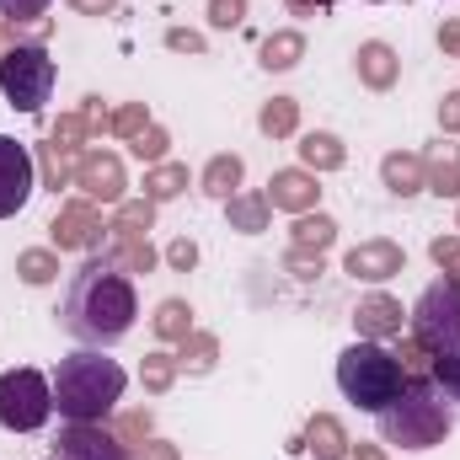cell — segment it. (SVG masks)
<instances>
[{
	"instance_id": "18",
	"label": "cell",
	"mask_w": 460,
	"mask_h": 460,
	"mask_svg": "<svg viewBox=\"0 0 460 460\" xmlns=\"http://www.w3.org/2000/svg\"><path fill=\"white\" fill-rule=\"evenodd\" d=\"M295 150H300V166L316 172V177H322V172H343L348 166V145L332 134V128H311V134H300Z\"/></svg>"
},
{
	"instance_id": "9",
	"label": "cell",
	"mask_w": 460,
	"mask_h": 460,
	"mask_svg": "<svg viewBox=\"0 0 460 460\" xmlns=\"http://www.w3.org/2000/svg\"><path fill=\"white\" fill-rule=\"evenodd\" d=\"M49 235H54V252H97L108 226H102V209L92 199H70V204H59Z\"/></svg>"
},
{
	"instance_id": "3",
	"label": "cell",
	"mask_w": 460,
	"mask_h": 460,
	"mask_svg": "<svg viewBox=\"0 0 460 460\" xmlns=\"http://www.w3.org/2000/svg\"><path fill=\"white\" fill-rule=\"evenodd\" d=\"M375 429L396 450H434L456 429V402H445V391L434 380H407L402 396L375 412Z\"/></svg>"
},
{
	"instance_id": "45",
	"label": "cell",
	"mask_w": 460,
	"mask_h": 460,
	"mask_svg": "<svg viewBox=\"0 0 460 460\" xmlns=\"http://www.w3.org/2000/svg\"><path fill=\"white\" fill-rule=\"evenodd\" d=\"M49 11V0H0V16L5 22H38Z\"/></svg>"
},
{
	"instance_id": "39",
	"label": "cell",
	"mask_w": 460,
	"mask_h": 460,
	"mask_svg": "<svg viewBox=\"0 0 460 460\" xmlns=\"http://www.w3.org/2000/svg\"><path fill=\"white\" fill-rule=\"evenodd\" d=\"M396 358H402V369H407V380H429V364H434V353L418 343L412 332L402 338V348H396Z\"/></svg>"
},
{
	"instance_id": "24",
	"label": "cell",
	"mask_w": 460,
	"mask_h": 460,
	"mask_svg": "<svg viewBox=\"0 0 460 460\" xmlns=\"http://www.w3.org/2000/svg\"><path fill=\"white\" fill-rule=\"evenodd\" d=\"M332 241H338V220H332V215H322V209L295 215L289 246H300V252H332Z\"/></svg>"
},
{
	"instance_id": "43",
	"label": "cell",
	"mask_w": 460,
	"mask_h": 460,
	"mask_svg": "<svg viewBox=\"0 0 460 460\" xmlns=\"http://www.w3.org/2000/svg\"><path fill=\"white\" fill-rule=\"evenodd\" d=\"M166 49H172V54H204L209 43H204V32H193V27H166Z\"/></svg>"
},
{
	"instance_id": "36",
	"label": "cell",
	"mask_w": 460,
	"mask_h": 460,
	"mask_svg": "<svg viewBox=\"0 0 460 460\" xmlns=\"http://www.w3.org/2000/svg\"><path fill=\"white\" fill-rule=\"evenodd\" d=\"M128 150H134V155H139L145 166H161V161L172 155V134H166L161 123H150L145 134H134V139H128Z\"/></svg>"
},
{
	"instance_id": "44",
	"label": "cell",
	"mask_w": 460,
	"mask_h": 460,
	"mask_svg": "<svg viewBox=\"0 0 460 460\" xmlns=\"http://www.w3.org/2000/svg\"><path fill=\"white\" fill-rule=\"evenodd\" d=\"M75 113H81L86 123H92V134H113V108H108L102 97H86V102H81Z\"/></svg>"
},
{
	"instance_id": "37",
	"label": "cell",
	"mask_w": 460,
	"mask_h": 460,
	"mask_svg": "<svg viewBox=\"0 0 460 460\" xmlns=\"http://www.w3.org/2000/svg\"><path fill=\"white\" fill-rule=\"evenodd\" d=\"M284 273H295L300 284H316V279L327 273V252H300V246H289V252H284Z\"/></svg>"
},
{
	"instance_id": "35",
	"label": "cell",
	"mask_w": 460,
	"mask_h": 460,
	"mask_svg": "<svg viewBox=\"0 0 460 460\" xmlns=\"http://www.w3.org/2000/svg\"><path fill=\"white\" fill-rule=\"evenodd\" d=\"M49 139H54V145H65V150H75V155H86V145H92L97 134H92V123H86L81 113H59V123H54V134H49Z\"/></svg>"
},
{
	"instance_id": "48",
	"label": "cell",
	"mask_w": 460,
	"mask_h": 460,
	"mask_svg": "<svg viewBox=\"0 0 460 460\" xmlns=\"http://www.w3.org/2000/svg\"><path fill=\"white\" fill-rule=\"evenodd\" d=\"M439 54H450V59L460 54V16H456V22H445V27H439Z\"/></svg>"
},
{
	"instance_id": "42",
	"label": "cell",
	"mask_w": 460,
	"mask_h": 460,
	"mask_svg": "<svg viewBox=\"0 0 460 460\" xmlns=\"http://www.w3.org/2000/svg\"><path fill=\"white\" fill-rule=\"evenodd\" d=\"M161 257H166V268H177V273H193V268H199V246H193L188 235L166 241V252H161Z\"/></svg>"
},
{
	"instance_id": "46",
	"label": "cell",
	"mask_w": 460,
	"mask_h": 460,
	"mask_svg": "<svg viewBox=\"0 0 460 460\" xmlns=\"http://www.w3.org/2000/svg\"><path fill=\"white\" fill-rule=\"evenodd\" d=\"M128 460H182V456H177V445H172V439H155V434H150L145 445H134V450H128Z\"/></svg>"
},
{
	"instance_id": "25",
	"label": "cell",
	"mask_w": 460,
	"mask_h": 460,
	"mask_svg": "<svg viewBox=\"0 0 460 460\" xmlns=\"http://www.w3.org/2000/svg\"><path fill=\"white\" fill-rule=\"evenodd\" d=\"M182 193H188V166H182V161H161V166L145 172V193H139V199H150L155 209L172 204V199H182Z\"/></svg>"
},
{
	"instance_id": "19",
	"label": "cell",
	"mask_w": 460,
	"mask_h": 460,
	"mask_svg": "<svg viewBox=\"0 0 460 460\" xmlns=\"http://www.w3.org/2000/svg\"><path fill=\"white\" fill-rule=\"evenodd\" d=\"M300 445H305L316 460H343L348 450H353V439H348L343 418H332V412H311V423H305Z\"/></svg>"
},
{
	"instance_id": "28",
	"label": "cell",
	"mask_w": 460,
	"mask_h": 460,
	"mask_svg": "<svg viewBox=\"0 0 460 460\" xmlns=\"http://www.w3.org/2000/svg\"><path fill=\"white\" fill-rule=\"evenodd\" d=\"M75 150H65V145H38V166H43V188L49 193H59V188H75Z\"/></svg>"
},
{
	"instance_id": "22",
	"label": "cell",
	"mask_w": 460,
	"mask_h": 460,
	"mask_svg": "<svg viewBox=\"0 0 460 460\" xmlns=\"http://www.w3.org/2000/svg\"><path fill=\"white\" fill-rule=\"evenodd\" d=\"M241 177H246V161L235 155V150H220V155H209V166H204V177H199V188L209 193V199H235L241 193Z\"/></svg>"
},
{
	"instance_id": "38",
	"label": "cell",
	"mask_w": 460,
	"mask_h": 460,
	"mask_svg": "<svg viewBox=\"0 0 460 460\" xmlns=\"http://www.w3.org/2000/svg\"><path fill=\"white\" fill-rule=\"evenodd\" d=\"M429 257H434V268H439L450 284H460V235H434V241H429Z\"/></svg>"
},
{
	"instance_id": "6",
	"label": "cell",
	"mask_w": 460,
	"mask_h": 460,
	"mask_svg": "<svg viewBox=\"0 0 460 460\" xmlns=\"http://www.w3.org/2000/svg\"><path fill=\"white\" fill-rule=\"evenodd\" d=\"M54 418V380L32 364H16L0 375V429L11 434H38Z\"/></svg>"
},
{
	"instance_id": "52",
	"label": "cell",
	"mask_w": 460,
	"mask_h": 460,
	"mask_svg": "<svg viewBox=\"0 0 460 460\" xmlns=\"http://www.w3.org/2000/svg\"><path fill=\"white\" fill-rule=\"evenodd\" d=\"M456 230H460V220H456Z\"/></svg>"
},
{
	"instance_id": "23",
	"label": "cell",
	"mask_w": 460,
	"mask_h": 460,
	"mask_svg": "<svg viewBox=\"0 0 460 460\" xmlns=\"http://www.w3.org/2000/svg\"><path fill=\"white\" fill-rule=\"evenodd\" d=\"M215 364H220V338L215 332H188L182 343H177V369L182 375H215Z\"/></svg>"
},
{
	"instance_id": "12",
	"label": "cell",
	"mask_w": 460,
	"mask_h": 460,
	"mask_svg": "<svg viewBox=\"0 0 460 460\" xmlns=\"http://www.w3.org/2000/svg\"><path fill=\"white\" fill-rule=\"evenodd\" d=\"M75 188H81V199H92V204H123V188H128L123 161H118L113 150H86V155L75 161Z\"/></svg>"
},
{
	"instance_id": "17",
	"label": "cell",
	"mask_w": 460,
	"mask_h": 460,
	"mask_svg": "<svg viewBox=\"0 0 460 460\" xmlns=\"http://www.w3.org/2000/svg\"><path fill=\"white\" fill-rule=\"evenodd\" d=\"M380 182H385V193H396V199H418V193H429L423 155H412V150H391V155H380Z\"/></svg>"
},
{
	"instance_id": "29",
	"label": "cell",
	"mask_w": 460,
	"mask_h": 460,
	"mask_svg": "<svg viewBox=\"0 0 460 460\" xmlns=\"http://www.w3.org/2000/svg\"><path fill=\"white\" fill-rule=\"evenodd\" d=\"M257 128H262L268 139L300 134V102H295V97H268V102L257 108Z\"/></svg>"
},
{
	"instance_id": "40",
	"label": "cell",
	"mask_w": 460,
	"mask_h": 460,
	"mask_svg": "<svg viewBox=\"0 0 460 460\" xmlns=\"http://www.w3.org/2000/svg\"><path fill=\"white\" fill-rule=\"evenodd\" d=\"M150 128V108L145 102H123V108H113V134L118 139H134V134H145Z\"/></svg>"
},
{
	"instance_id": "30",
	"label": "cell",
	"mask_w": 460,
	"mask_h": 460,
	"mask_svg": "<svg viewBox=\"0 0 460 460\" xmlns=\"http://www.w3.org/2000/svg\"><path fill=\"white\" fill-rule=\"evenodd\" d=\"M16 279L32 284V289L54 284V279H59V252H54V246H27V252H16Z\"/></svg>"
},
{
	"instance_id": "33",
	"label": "cell",
	"mask_w": 460,
	"mask_h": 460,
	"mask_svg": "<svg viewBox=\"0 0 460 460\" xmlns=\"http://www.w3.org/2000/svg\"><path fill=\"white\" fill-rule=\"evenodd\" d=\"M429 380L445 391V402H460V343L445 348V353H434V364H429Z\"/></svg>"
},
{
	"instance_id": "1",
	"label": "cell",
	"mask_w": 460,
	"mask_h": 460,
	"mask_svg": "<svg viewBox=\"0 0 460 460\" xmlns=\"http://www.w3.org/2000/svg\"><path fill=\"white\" fill-rule=\"evenodd\" d=\"M134 316H139V295H134L128 273H118L113 262L86 257L70 273L65 300H59V327L81 348H108L118 338H128Z\"/></svg>"
},
{
	"instance_id": "41",
	"label": "cell",
	"mask_w": 460,
	"mask_h": 460,
	"mask_svg": "<svg viewBox=\"0 0 460 460\" xmlns=\"http://www.w3.org/2000/svg\"><path fill=\"white\" fill-rule=\"evenodd\" d=\"M246 5H252V0H209V27H220V32L241 27V22H246Z\"/></svg>"
},
{
	"instance_id": "27",
	"label": "cell",
	"mask_w": 460,
	"mask_h": 460,
	"mask_svg": "<svg viewBox=\"0 0 460 460\" xmlns=\"http://www.w3.org/2000/svg\"><path fill=\"white\" fill-rule=\"evenodd\" d=\"M150 332H155L161 343H182V338L193 332V305L177 300V295H166V300L155 305V316H150Z\"/></svg>"
},
{
	"instance_id": "32",
	"label": "cell",
	"mask_w": 460,
	"mask_h": 460,
	"mask_svg": "<svg viewBox=\"0 0 460 460\" xmlns=\"http://www.w3.org/2000/svg\"><path fill=\"white\" fill-rule=\"evenodd\" d=\"M177 353H166V348H155V353H145V364H139V385L150 391V396H166L172 385H177Z\"/></svg>"
},
{
	"instance_id": "20",
	"label": "cell",
	"mask_w": 460,
	"mask_h": 460,
	"mask_svg": "<svg viewBox=\"0 0 460 460\" xmlns=\"http://www.w3.org/2000/svg\"><path fill=\"white\" fill-rule=\"evenodd\" d=\"M300 59H305V32H300V27H279V32H268L262 49H257V65H262L268 75H284V70H295Z\"/></svg>"
},
{
	"instance_id": "13",
	"label": "cell",
	"mask_w": 460,
	"mask_h": 460,
	"mask_svg": "<svg viewBox=\"0 0 460 460\" xmlns=\"http://www.w3.org/2000/svg\"><path fill=\"white\" fill-rule=\"evenodd\" d=\"M268 209H284V215H311L316 204H322V182H316V172H305V166H284V172H273L268 177Z\"/></svg>"
},
{
	"instance_id": "31",
	"label": "cell",
	"mask_w": 460,
	"mask_h": 460,
	"mask_svg": "<svg viewBox=\"0 0 460 460\" xmlns=\"http://www.w3.org/2000/svg\"><path fill=\"white\" fill-rule=\"evenodd\" d=\"M150 230H155V204L150 199H123V204H113L108 235H150Z\"/></svg>"
},
{
	"instance_id": "11",
	"label": "cell",
	"mask_w": 460,
	"mask_h": 460,
	"mask_svg": "<svg viewBox=\"0 0 460 460\" xmlns=\"http://www.w3.org/2000/svg\"><path fill=\"white\" fill-rule=\"evenodd\" d=\"M402 268H407V252L391 235H369V241L348 246V257H343V273L358 279V284H391Z\"/></svg>"
},
{
	"instance_id": "26",
	"label": "cell",
	"mask_w": 460,
	"mask_h": 460,
	"mask_svg": "<svg viewBox=\"0 0 460 460\" xmlns=\"http://www.w3.org/2000/svg\"><path fill=\"white\" fill-rule=\"evenodd\" d=\"M226 220H230V230H241V235H262L268 220H273V209H268L262 193H235V199H226Z\"/></svg>"
},
{
	"instance_id": "47",
	"label": "cell",
	"mask_w": 460,
	"mask_h": 460,
	"mask_svg": "<svg viewBox=\"0 0 460 460\" xmlns=\"http://www.w3.org/2000/svg\"><path fill=\"white\" fill-rule=\"evenodd\" d=\"M439 134H450V139L460 134V92H445L439 97Z\"/></svg>"
},
{
	"instance_id": "49",
	"label": "cell",
	"mask_w": 460,
	"mask_h": 460,
	"mask_svg": "<svg viewBox=\"0 0 460 460\" xmlns=\"http://www.w3.org/2000/svg\"><path fill=\"white\" fill-rule=\"evenodd\" d=\"M81 16H108V11H118V0H70Z\"/></svg>"
},
{
	"instance_id": "16",
	"label": "cell",
	"mask_w": 460,
	"mask_h": 460,
	"mask_svg": "<svg viewBox=\"0 0 460 460\" xmlns=\"http://www.w3.org/2000/svg\"><path fill=\"white\" fill-rule=\"evenodd\" d=\"M423 177H429V193L434 199H460V145L450 134H439L423 150Z\"/></svg>"
},
{
	"instance_id": "34",
	"label": "cell",
	"mask_w": 460,
	"mask_h": 460,
	"mask_svg": "<svg viewBox=\"0 0 460 460\" xmlns=\"http://www.w3.org/2000/svg\"><path fill=\"white\" fill-rule=\"evenodd\" d=\"M113 434L134 450V445H145L150 434H155V418H150V407H128V412H118L113 418Z\"/></svg>"
},
{
	"instance_id": "5",
	"label": "cell",
	"mask_w": 460,
	"mask_h": 460,
	"mask_svg": "<svg viewBox=\"0 0 460 460\" xmlns=\"http://www.w3.org/2000/svg\"><path fill=\"white\" fill-rule=\"evenodd\" d=\"M54 59L43 43H11L0 54V92L16 113H38L49 97H54Z\"/></svg>"
},
{
	"instance_id": "7",
	"label": "cell",
	"mask_w": 460,
	"mask_h": 460,
	"mask_svg": "<svg viewBox=\"0 0 460 460\" xmlns=\"http://www.w3.org/2000/svg\"><path fill=\"white\" fill-rule=\"evenodd\" d=\"M407 322H412V338L429 348V353L456 348L460 343V284L434 279V284L418 295V305L407 311Z\"/></svg>"
},
{
	"instance_id": "4",
	"label": "cell",
	"mask_w": 460,
	"mask_h": 460,
	"mask_svg": "<svg viewBox=\"0 0 460 460\" xmlns=\"http://www.w3.org/2000/svg\"><path fill=\"white\" fill-rule=\"evenodd\" d=\"M402 385H407V369H402V358H396L391 348L358 338L353 348L338 353V391H343L358 412L391 407V402L402 396Z\"/></svg>"
},
{
	"instance_id": "51",
	"label": "cell",
	"mask_w": 460,
	"mask_h": 460,
	"mask_svg": "<svg viewBox=\"0 0 460 460\" xmlns=\"http://www.w3.org/2000/svg\"><path fill=\"white\" fill-rule=\"evenodd\" d=\"M0 54H5V27H0Z\"/></svg>"
},
{
	"instance_id": "21",
	"label": "cell",
	"mask_w": 460,
	"mask_h": 460,
	"mask_svg": "<svg viewBox=\"0 0 460 460\" xmlns=\"http://www.w3.org/2000/svg\"><path fill=\"white\" fill-rule=\"evenodd\" d=\"M102 262H113L118 273H150V268L161 262V252H155L145 235H108Z\"/></svg>"
},
{
	"instance_id": "50",
	"label": "cell",
	"mask_w": 460,
	"mask_h": 460,
	"mask_svg": "<svg viewBox=\"0 0 460 460\" xmlns=\"http://www.w3.org/2000/svg\"><path fill=\"white\" fill-rule=\"evenodd\" d=\"M289 5V16H316V11H327L332 0H284Z\"/></svg>"
},
{
	"instance_id": "10",
	"label": "cell",
	"mask_w": 460,
	"mask_h": 460,
	"mask_svg": "<svg viewBox=\"0 0 460 460\" xmlns=\"http://www.w3.org/2000/svg\"><path fill=\"white\" fill-rule=\"evenodd\" d=\"M54 460H128V445L102 423H65L49 445Z\"/></svg>"
},
{
	"instance_id": "15",
	"label": "cell",
	"mask_w": 460,
	"mask_h": 460,
	"mask_svg": "<svg viewBox=\"0 0 460 460\" xmlns=\"http://www.w3.org/2000/svg\"><path fill=\"white\" fill-rule=\"evenodd\" d=\"M353 75H358V86H369V92H391V86L402 81V54H396L391 43L369 38V43L353 49Z\"/></svg>"
},
{
	"instance_id": "8",
	"label": "cell",
	"mask_w": 460,
	"mask_h": 460,
	"mask_svg": "<svg viewBox=\"0 0 460 460\" xmlns=\"http://www.w3.org/2000/svg\"><path fill=\"white\" fill-rule=\"evenodd\" d=\"M32 193H38V161H32V150L22 139L0 134V220L22 215Z\"/></svg>"
},
{
	"instance_id": "14",
	"label": "cell",
	"mask_w": 460,
	"mask_h": 460,
	"mask_svg": "<svg viewBox=\"0 0 460 460\" xmlns=\"http://www.w3.org/2000/svg\"><path fill=\"white\" fill-rule=\"evenodd\" d=\"M402 322H407V311H402V300L385 295V289H375V295H364V300L353 305V332H358L364 343L402 338Z\"/></svg>"
},
{
	"instance_id": "2",
	"label": "cell",
	"mask_w": 460,
	"mask_h": 460,
	"mask_svg": "<svg viewBox=\"0 0 460 460\" xmlns=\"http://www.w3.org/2000/svg\"><path fill=\"white\" fill-rule=\"evenodd\" d=\"M128 375L102 348H75L54 364V407L65 423H108Z\"/></svg>"
}]
</instances>
